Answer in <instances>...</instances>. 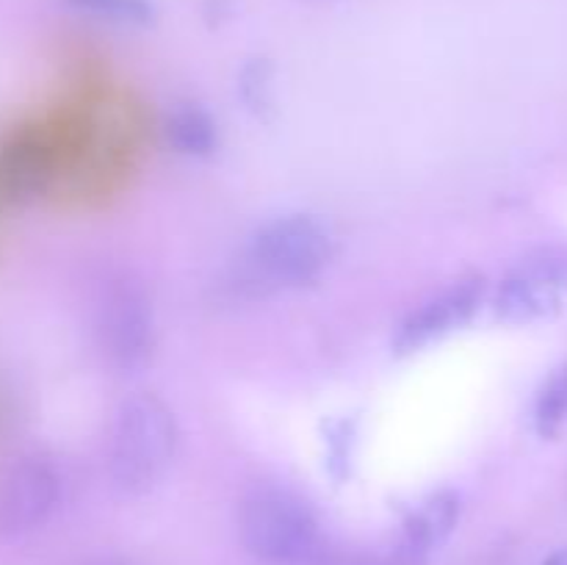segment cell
Wrapping results in <instances>:
<instances>
[{"instance_id": "cell-3", "label": "cell", "mask_w": 567, "mask_h": 565, "mask_svg": "<svg viewBox=\"0 0 567 565\" xmlns=\"http://www.w3.org/2000/svg\"><path fill=\"white\" fill-rule=\"evenodd\" d=\"M244 548L266 565H302L319 548V521L310 504L286 487L264 485L238 510Z\"/></svg>"}, {"instance_id": "cell-7", "label": "cell", "mask_w": 567, "mask_h": 565, "mask_svg": "<svg viewBox=\"0 0 567 565\" xmlns=\"http://www.w3.org/2000/svg\"><path fill=\"white\" fill-rule=\"evenodd\" d=\"M61 480L44 458H25L0 487V535L22 537L44 524L59 507Z\"/></svg>"}, {"instance_id": "cell-16", "label": "cell", "mask_w": 567, "mask_h": 565, "mask_svg": "<svg viewBox=\"0 0 567 565\" xmlns=\"http://www.w3.org/2000/svg\"><path fill=\"white\" fill-rule=\"evenodd\" d=\"M86 565H127V563H122V559H114V557H97Z\"/></svg>"}, {"instance_id": "cell-5", "label": "cell", "mask_w": 567, "mask_h": 565, "mask_svg": "<svg viewBox=\"0 0 567 565\" xmlns=\"http://www.w3.org/2000/svg\"><path fill=\"white\" fill-rule=\"evenodd\" d=\"M567 302V253L540 249L518 260L493 291V314L507 325H529L559 314Z\"/></svg>"}, {"instance_id": "cell-6", "label": "cell", "mask_w": 567, "mask_h": 565, "mask_svg": "<svg viewBox=\"0 0 567 565\" xmlns=\"http://www.w3.org/2000/svg\"><path fill=\"white\" fill-rule=\"evenodd\" d=\"M487 299V280L482 275L463 277L449 288L437 291L426 302H421L408 319L399 325L393 338V352L413 355L430 343L443 341L452 332L463 330L474 321Z\"/></svg>"}, {"instance_id": "cell-1", "label": "cell", "mask_w": 567, "mask_h": 565, "mask_svg": "<svg viewBox=\"0 0 567 565\" xmlns=\"http://www.w3.org/2000/svg\"><path fill=\"white\" fill-rule=\"evenodd\" d=\"M336 255V238L316 216L291 214L249 236L238 260V286L249 294L302 288L319 280Z\"/></svg>"}, {"instance_id": "cell-8", "label": "cell", "mask_w": 567, "mask_h": 565, "mask_svg": "<svg viewBox=\"0 0 567 565\" xmlns=\"http://www.w3.org/2000/svg\"><path fill=\"white\" fill-rule=\"evenodd\" d=\"M463 502L457 491H437L426 496L413 513L404 518L402 535L393 546V565H426L432 554L449 541V535L457 526Z\"/></svg>"}, {"instance_id": "cell-11", "label": "cell", "mask_w": 567, "mask_h": 565, "mask_svg": "<svg viewBox=\"0 0 567 565\" xmlns=\"http://www.w3.org/2000/svg\"><path fill=\"white\" fill-rule=\"evenodd\" d=\"M532 427L546 441L557 438L567 427V363L559 366L537 391L532 404Z\"/></svg>"}, {"instance_id": "cell-12", "label": "cell", "mask_w": 567, "mask_h": 565, "mask_svg": "<svg viewBox=\"0 0 567 565\" xmlns=\"http://www.w3.org/2000/svg\"><path fill=\"white\" fill-rule=\"evenodd\" d=\"M66 9L114 25L147 28L155 22L153 0H64Z\"/></svg>"}, {"instance_id": "cell-9", "label": "cell", "mask_w": 567, "mask_h": 565, "mask_svg": "<svg viewBox=\"0 0 567 565\" xmlns=\"http://www.w3.org/2000/svg\"><path fill=\"white\" fill-rule=\"evenodd\" d=\"M50 175L48 150L31 136H17L0 147V197L22 199L37 194Z\"/></svg>"}, {"instance_id": "cell-2", "label": "cell", "mask_w": 567, "mask_h": 565, "mask_svg": "<svg viewBox=\"0 0 567 565\" xmlns=\"http://www.w3.org/2000/svg\"><path fill=\"white\" fill-rule=\"evenodd\" d=\"M177 452L175 413L155 393H136L120 404L111 427L109 471L125 496L153 491Z\"/></svg>"}, {"instance_id": "cell-10", "label": "cell", "mask_w": 567, "mask_h": 565, "mask_svg": "<svg viewBox=\"0 0 567 565\" xmlns=\"http://www.w3.org/2000/svg\"><path fill=\"white\" fill-rule=\"evenodd\" d=\"M164 138L172 150L192 158H208L219 147V127L214 116L197 103H177L164 116Z\"/></svg>"}, {"instance_id": "cell-4", "label": "cell", "mask_w": 567, "mask_h": 565, "mask_svg": "<svg viewBox=\"0 0 567 565\" xmlns=\"http://www.w3.org/2000/svg\"><path fill=\"white\" fill-rule=\"evenodd\" d=\"M94 336L103 358L120 374H136L155 349L153 302L131 275H114L94 299Z\"/></svg>"}, {"instance_id": "cell-14", "label": "cell", "mask_w": 567, "mask_h": 565, "mask_svg": "<svg viewBox=\"0 0 567 565\" xmlns=\"http://www.w3.org/2000/svg\"><path fill=\"white\" fill-rule=\"evenodd\" d=\"M302 565H382L369 554L349 552V548H316Z\"/></svg>"}, {"instance_id": "cell-15", "label": "cell", "mask_w": 567, "mask_h": 565, "mask_svg": "<svg viewBox=\"0 0 567 565\" xmlns=\"http://www.w3.org/2000/svg\"><path fill=\"white\" fill-rule=\"evenodd\" d=\"M540 565H567V546H559V548H554V552L548 554V557L543 559Z\"/></svg>"}, {"instance_id": "cell-13", "label": "cell", "mask_w": 567, "mask_h": 565, "mask_svg": "<svg viewBox=\"0 0 567 565\" xmlns=\"http://www.w3.org/2000/svg\"><path fill=\"white\" fill-rule=\"evenodd\" d=\"M269 81H271V66L266 59H255L244 66L241 94L252 109H266V105H269Z\"/></svg>"}]
</instances>
